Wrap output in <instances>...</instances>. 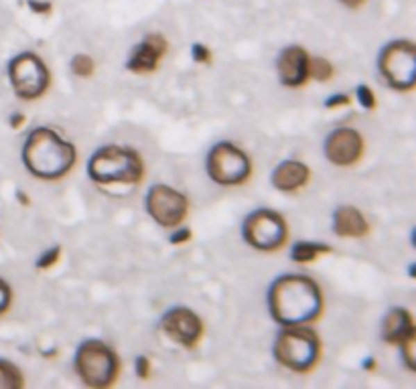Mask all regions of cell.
<instances>
[{
	"label": "cell",
	"mask_w": 416,
	"mask_h": 389,
	"mask_svg": "<svg viewBox=\"0 0 416 389\" xmlns=\"http://www.w3.org/2000/svg\"><path fill=\"white\" fill-rule=\"evenodd\" d=\"M268 306L281 327L311 325L323 312V290L309 276L286 274L270 286Z\"/></svg>",
	"instance_id": "6da1fadb"
},
{
	"label": "cell",
	"mask_w": 416,
	"mask_h": 389,
	"mask_svg": "<svg viewBox=\"0 0 416 389\" xmlns=\"http://www.w3.org/2000/svg\"><path fill=\"white\" fill-rule=\"evenodd\" d=\"M78 160L76 146L51 128H35L25 142L23 162L26 171L41 181L65 177Z\"/></svg>",
	"instance_id": "7a4b0ae2"
},
{
	"label": "cell",
	"mask_w": 416,
	"mask_h": 389,
	"mask_svg": "<svg viewBox=\"0 0 416 389\" xmlns=\"http://www.w3.org/2000/svg\"><path fill=\"white\" fill-rule=\"evenodd\" d=\"M88 175L98 184H138L144 177V160L134 148L110 144L90 156Z\"/></svg>",
	"instance_id": "3957f363"
},
{
	"label": "cell",
	"mask_w": 416,
	"mask_h": 389,
	"mask_svg": "<svg viewBox=\"0 0 416 389\" xmlns=\"http://www.w3.org/2000/svg\"><path fill=\"white\" fill-rule=\"evenodd\" d=\"M321 351V338L307 325L283 327L274 340V359L294 373H309L315 369Z\"/></svg>",
	"instance_id": "277c9868"
},
{
	"label": "cell",
	"mask_w": 416,
	"mask_h": 389,
	"mask_svg": "<svg viewBox=\"0 0 416 389\" xmlns=\"http://www.w3.org/2000/svg\"><path fill=\"white\" fill-rule=\"evenodd\" d=\"M76 373L79 379L94 389H106L116 383L120 373V359L110 345L98 338L83 340L76 353Z\"/></svg>",
	"instance_id": "5b68a950"
},
{
	"label": "cell",
	"mask_w": 416,
	"mask_h": 389,
	"mask_svg": "<svg viewBox=\"0 0 416 389\" xmlns=\"http://www.w3.org/2000/svg\"><path fill=\"white\" fill-rule=\"evenodd\" d=\"M242 235L244 241L258 252H276L288 239V223L278 211L258 209L246 217Z\"/></svg>",
	"instance_id": "8992f818"
},
{
	"label": "cell",
	"mask_w": 416,
	"mask_h": 389,
	"mask_svg": "<svg viewBox=\"0 0 416 389\" xmlns=\"http://www.w3.org/2000/svg\"><path fill=\"white\" fill-rule=\"evenodd\" d=\"M8 79L21 100H39L47 94L51 74L35 53H21L8 63Z\"/></svg>",
	"instance_id": "52a82bcc"
},
{
	"label": "cell",
	"mask_w": 416,
	"mask_h": 389,
	"mask_svg": "<svg viewBox=\"0 0 416 389\" xmlns=\"http://www.w3.org/2000/svg\"><path fill=\"white\" fill-rule=\"evenodd\" d=\"M208 175L222 187H238L252 175L250 156L232 142H217L208 155Z\"/></svg>",
	"instance_id": "ba28073f"
},
{
	"label": "cell",
	"mask_w": 416,
	"mask_h": 389,
	"mask_svg": "<svg viewBox=\"0 0 416 389\" xmlns=\"http://www.w3.org/2000/svg\"><path fill=\"white\" fill-rule=\"evenodd\" d=\"M380 74L398 92H410L416 83V47L413 41H392L380 53Z\"/></svg>",
	"instance_id": "9c48e42d"
},
{
	"label": "cell",
	"mask_w": 416,
	"mask_h": 389,
	"mask_svg": "<svg viewBox=\"0 0 416 389\" xmlns=\"http://www.w3.org/2000/svg\"><path fill=\"white\" fill-rule=\"evenodd\" d=\"M147 211L160 227L175 230L187 217L189 201L183 193L169 184H155L147 193Z\"/></svg>",
	"instance_id": "30bf717a"
},
{
	"label": "cell",
	"mask_w": 416,
	"mask_h": 389,
	"mask_svg": "<svg viewBox=\"0 0 416 389\" xmlns=\"http://www.w3.org/2000/svg\"><path fill=\"white\" fill-rule=\"evenodd\" d=\"M160 331L173 343L181 345L185 349H191L201 340L206 327L203 320L191 309L177 306L165 312V316L160 318Z\"/></svg>",
	"instance_id": "8fae6325"
},
{
	"label": "cell",
	"mask_w": 416,
	"mask_h": 389,
	"mask_svg": "<svg viewBox=\"0 0 416 389\" xmlns=\"http://www.w3.org/2000/svg\"><path fill=\"white\" fill-rule=\"evenodd\" d=\"M364 155V138L358 130L338 128L325 140V158L335 166H351Z\"/></svg>",
	"instance_id": "7c38bea8"
},
{
	"label": "cell",
	"mask_w": 416,
	"mask_h": 389,
	"mask_svg": "<svg viewBox=\"0 0 416 389\" xmlns=\"http://www.w3.org/2000/svg\"><path fill=\"white\" fill-rule=\"evenodd\" d=\"M309 53L301 45H290L283 49L276 61L278 79L285 87H301L309 81Z\"/></svg>",
	"instance_id": "4fadbf2b"
},
{
	"label": "cell",
	"mask_w": 416,
	"mask_h": 389,
	"mask_svg": "<svg viewBox=\"0 0 416 389\" xmlns=\"http://www.w3.org/2000/svg\"><path fill=\"white\" fill-rule=\"evenodd\" d=\"M167 41H165V37H160V35H149V37H144V41L142 43H138L134 49H132L131 57H128V61H126V69L132 71V74H153L156 67H158V63H160V59L165 57V53H167Z\"/></svg>",
	"instance_id": "5bb4252c"
},
{
	"label": "cell",
	"mask_w": 416,
	"mask_h": 389,
	"mask_svg": "<svg viewBox=\"0 0 416 389\" xmlns=\"http://www.w3.org/2000/svg\"><path fill=\"white\" fill-rule=\"evenodd\" d=\"M311 179V171L305 162L301 160H283L274 171H272V187L281 193H297Z\"/></svg>",
	"instance_id": "9a60e30c"
},
{
	"label": "cell",
	"mask_w": 416,
	"mask_h": 389,
	"mask_svg": "<svg viewBox=\"0 0 416 389\" xmlns=\"http://www.w3.org/2000/svg\"><path fill=\"white\" fill-rule=\"evenodd\" d=\"M333 234L339 237L360 239L369 234V223L358 207L341 205L333 213Z\"/></svg>",
	"instance_id": "2e32d148"
},
{
	"label": "cell",
	"mask_w": 416,
	"mask_h": 389,
	"mask_svg": "<svg viewBox=\"0 0 416 389\" xmlns=\"http://www.w3.org/2000/svg\"><path fill=\"white\" fill-rule=\"evenodd\" d=\"M415 320L413 314L406 309H392L386 318H384V327H382V337L390 345H402L406 338L415 337Z\"/></svg>",
	"instance_id": "e0dca14e"
},
{
	"label": "cell",
	"mask_w": 416,
	"mask_h": 389,
	"mask_svg": "<svg viewBox=\"0 0 416 389\" xmlns=\"http://www.w3.org/2000/svg\"><path fill=\"white\" fill-rule=\"evenodd\" d=\"M333 250L327 243H317V241H297L290 250V259L297 263H311L317 258L331 254Z\"/></svg>",
	"instance_id": "ac0fdd59"
},
{
	"label": "cell",
	"mask_w": 416,
	"mask_h": 389,
	"mask_svg": "<svg viewBox=\"0 0 416 389\" xmlns=\"http://www.w3.org/2000/svg\"><path fill=\"white\" fill-rule=\"evenodd\" d=\"M25 386L23 373L17 365L0 361V389H21Z\"/></svg>",
	"instance_id": "d6986e66"
},
{
	"label": "cell",
	"mask_w": 416,
	"mask_h": 389,
	"mask_svg": "<svg viewBox=\"0 0 416 389\" xmlns=\"http://www.w3.org/2000/svg\"><path fill=\"white\" fill-rule=\"evenodd\" d=\"M335 69H333V63L329 59H323V57H311L309 61V78L317 79V81H329L333 78Z\"/></svg>",
	"instance_id": "ffe728a7"
},
{
	"label": "cell",
	"mask_w": 416,
	"mask_h": 389,
	"mask_svg": "<svg viewBox=\"0 0 416 389\" xmlns=\"http://www.w3.org/2000/svg\"><path fill=\"white\" fill-rule=\"evenodd\" d=\"M72 71H74L78 78H92L94 71H96V63H94V59H92L90 55L79 53V55H76V57L72 59Z\"/></svg>",
	"instance_id": "44dd1931"
},
{
	"label": "cell",
	"mask_w": 416,
	"mask_h": 389,
	"mask_svg": "<svg viewBox=\"0 0 416 389\" xmlns=\"http://www.w3.org/2000/svg\"><path fill=\"white\" fill-rule=\"evenodd\" d=\"M356 98H358V102H360L362 107H365V110H374V107H376V94H374V89L367 87V85H358Z\"/></svg>",
	"instance_id": "7402d4cb"
},
{
	"label": "cell",
	"mask_w": 416,
	"mask_h": 389,
	"mask_svg": "<svg viewBox=\"0 0 416 389\" xmlns=\"http://www.w3.org/2000/svg\"><path fill=\"white\" fill-rule=\"evenodd\" d=\"M415 343H416V335L415 337L406 338L402 345H398L402 349V357H404V363L408 367V371H415Z\"/></svg>",
	"instance_id": "603a6c76"
},
{
	"label": "cell",
	"mask_w": 416,
	"mask_h": 389,
	"mask_svg": "<svg viewBox=\"0 0 416 389\" xmlns=\"http://www.w3.org/2000/svg\"><path fill=\"white\" fill-rule=\"evenodd\" d=\"M59 259H61V248H59V245H55V248H51L47 254H43V256L39 258V261H37V268H39V270H47V268L55 266Z\"/></svg>",
	"instance_id": "cb8c5ba5"
},
{
	"label": "cell",
	"mask_w": 416,
	"mask_h": 389,
	"mask_svg": "<svg viewBox=\"0 0 416 389\" xmlns=\"http://www.w3.org/2000/svg\"><path fill=\"white\" fill-rule=\"evenodd\" d=\"M10 302H13V288L0 278V314L10 309Z\"/></svg>",
	"instance_id": "d4e9b609"
},
{
	"label": "cell",
	"mask_w": 416,
	"mask_h": 389,
	"mask_svg": "<svg viewBox=\"0 0 416 389\" xmlns=\"http://www.w3.org/2000/svg\"><path fill=\"white\" fill-rule=\"evenodd\" d=\"M191 57H193V61H197V63H206V65L211 63V51H209L206 45H201V43H195V45L191 47Z\"/></svg>",
	"instance_id": "484cf974"
},
{
	"label": "cell",
	"mask_w": 416,
	"mask_h": 389,
	"mask_svg": "<svg viewBox=\"0 0 416 389\" xmlns=\"http://www.w3.org/2000/svg\"><path fill=\"white\" fill-rule=\"evenodd\" d=\"M136 375L140 377V379H147L149 377V373H151V363H149V357H144V355H140V357H136Z\"/></svg>",
	"instance_id": "4316f807"
},
{
	"label": "cell",
	"mask_w": 416,
	"mask_h": 389,
	"mask_svg": "<svg viewBox=\"0 0 416 389\" xmlns=\"http://www.w3.org/2000/svg\"><path fill=\"white\" fill-rule=\"evenodd\" d=\"M189 239H191V230L189 227H175V234L171 235V243H175V245L187 243Z\"/></svg>",
	"instance_id": "83f0119b"
},
{
	"label": "cell",
	"mask_w": 416,
	"mask_h": 389,
	"mask_svg": "<svg viewBox=\"0 0 416 389\" xmlns=\"http://www.w3.org/2000/svg\"><path fill=\"white\" fill-rule=\"evenodd\" d=\"M351 104V98L347 94H339V96H331L327 102H325V107L327 110H333V107H341V105Z\"/></svg>",
	"instance_id": "f1b7e54d"
},
{
	"label": "cell",
	"mask_w": 416,
	"mask_h": 389,
	"mask_svg": "<svg viewBox=\"0 0 416 389\" xmlns=\"http://www.w3.org/2000/svg\"><path fill=\"white\" fill-rule=\"evenodd\" d=\"M28 6H31L35 12H39V15H47V12L51 10V4H49V2H37V0H28Z\"/></svg>",
	"instance_id": "f546056e"
},
{
	"label": "cell",
	"mask_w": 416,
	"mask_h": 389,
	"mask_svg": "<svg viewBox=\"0 0 416 389\" xmlns=\"http://www.w3.org/2000/svg\"><path fill=\"white\" fill-rule=\"evenodd\" d=\"M23 124H25V116H23V114H13V118H10V126H13V130H19Z\"/></svg>",
	"instance_id": "4dcf8cb0"
},
{
	"label": "cell",
	"mask_w": 416,
	"mask_h": 389,
	"mask_svg": "<svg viewBox=\"0 0 416 389\" xmlns=\"http://www.w3.org/2000/svg\"><path fill=\"white\" fill-rule=\"evenodd\" d=\"M345 6H349V8H358V6H362L365 0H341Z\"/></svg>",
	"instance_id": "1f68e13d"
},
{
	"label": "cell",
	"mask_w": 416,
	"mask_h": 389,
	"mask_svg": "<svg viewBox=\"0 0 416 389\" xmlns=\"http://www.w3.org/2000/svg\"><path fill=\"white\" fill-rule=\"evenodd\" d=\"M364 367L365 369H374V359H367V361L364 363Z\"/></svg>",
	"instance_id": "d6a6232c"
}]
</instances>
